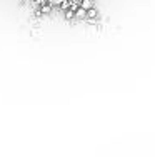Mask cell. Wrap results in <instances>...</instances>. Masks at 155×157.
Returning <instances> with one entry per match:
<instances>
[{"mask_svg":"<svg viewBox=\"0 0 155 157\" xmlns=\"http://www.w3.org/2000/svg\"><path fill=\"white\" fill-rule=\"evenodd\" d=\"M65 19H69V20L70 19H75V17H73V10H70V9L65 10Z\"/></svg>","mask_w":155,"mask_h":157,"instance_id":"cell-5","label":"cell"},{"mask_svg":"<svg viewBox=\"0 0 155 157\" xmlns=\"http://www.w3.org/2000/svg\"><path fill=\"white\" fill-rule=\"evenodd\" d=\"M97 15H98V12L93 9V7H92V9H89V10H85V19H95Z\"/></svg>","mask_w":155,"mask_h":157,"instance_id":"cell-2","label":"cell"},{"mask_svg":"<svg viewBox=\"0 0 155 157\" xmlns=\"http://www.w3.org/2000/svg\"><path fill=\"white\" fill-rule=\"evenodd\" d=\"M79 5H80V9L89 10V9H92V0H79Z\"/></svg>","mask_w":155,"mask_h":157,"instance_id":"cell-1","label":"cell"},{"mask_svg":"<svg viewBox=\"0 0 155 157\" xmlns=\"http://www.w3.org/2000/svg\"><path fill=\"white\" fill-rule=\"evenodd\" d=\"M50 10H52V5H50V3L40 7V13H50Z\"/></svg>","mask_w":155,"mask_h":157,"instance_id":"cell-4","label":"cell"},{"mask_svg":"<svg viewBox=\"0 0 155 157\" xmlns=\"http://www.w3.org/2000/svg\"><path fill=\"white\" fill-rule=\"evenodd\" d=\"M73 17H77V19H85V10L79 7V9H77L75 12H73Z\"/></svg>","mask_w":155,"mask_h":157,"instance_id":"cell-3","label":"cell"}]
</instances>
